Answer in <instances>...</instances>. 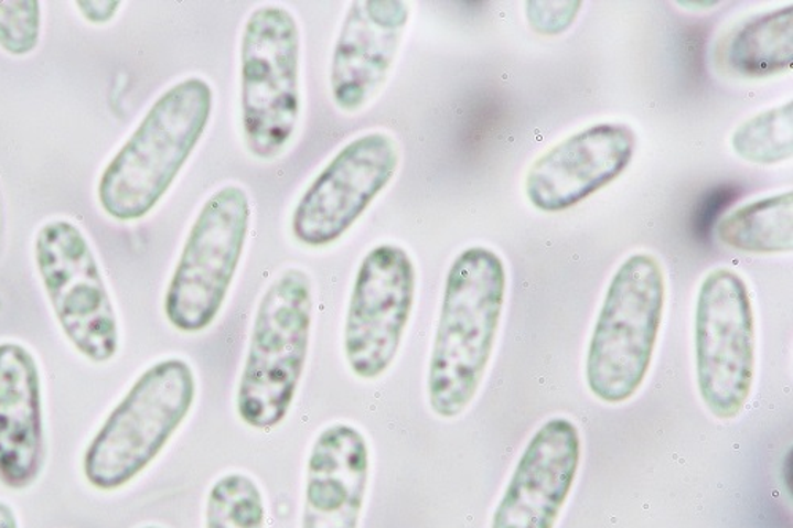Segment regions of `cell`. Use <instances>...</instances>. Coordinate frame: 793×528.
<instances>
[{
	"mask_svg": "<svg viewBox=\"0 0 793 528\" xmlns=\"http://www.w3.org/2000/svg\"><path fill=\"white\" fill-rule=\"evenodd\" d=\"M0 528H20L12 506L6 502H0Z\"/></svg>",
	"mask_w": 793,
	"mask_h": 528,
	"instance_id": "24",
	"label": "cell"
},
{
	"mask_svg": "<svg viewBox=\"0 0 793 528\" xmlns=\"http://www.w3.org/2000/svg\"><path fill=\"white\" fill-rule=\"evenodd\" d=\"M249 223L244 187L229 184L206 198L165 292V317L176 331L199 334L215 323L244 258Z\"/></svg>",
	"mask_w": 793,
	"mask_h": 528,
	"instance_id": "7",
	"label": "cell"
},
{
	"mask_svg": "<svg viewBox=\"0 0 793 528\" xmlns=\"http://www.w3.org/2000/svg\"><path fill=\"white\" fill-rule=\"evenodd\" d=\"M635 147V133L624 125L602 122L574 133L539 155L528 170V201L548 213L578 205L629 168Z\"/></svg>",
	"mask_w": 793,
	"mask_h": 528,
	"instance_id": "13",
	"label": "cell"
},
{
	"mask_svg": "<svg viewBox=\"0 0 793 528\" xmlns=\"http://www.w3.org/2000/svg\"><path fill=\"white\" fill-rule=\"evenodd\" d=\"M205 528H267V508L255 477L240 472L219 476L205 503Z\"/></svg>",
	"mask_w": 793,
	"mask_h": 528,
	"instance_id": "19",
	"label": "cell"
},
{
	"mask_svg": "<svg viewBox=\"0 0 793 528\" xmlns=\"http://www.w3.org/2000/svg\"><path fill=\"white\" fill-rule=\"evenodd\" d=\"M506 294V270L484 246L463 249L449 267L427 370V399L438 418L472 403L494 353Z\"/></svg>",
	"mask_w": 793,
	"mask_h": 528,
	"instance_id": "1",
	"label": "cell"
},
{
	"mask_svg": "<svg viewBox=\"0 0 793 528\" xmlns=\"http://www.w3.org/2000/svg\"><path fill=\"white\" fill-rule=\"evenodd\" d=\"M581 462V439L574 422H545L514 468L491 528H554L570 497Z\"/></svg>",
	"mask_w": 793,
	"mask_h": 528,
	"instance_id": "14",
	"label": "cell"
},
{
	"mask_svg": "<svg viewBox=\"0 0 793 528\" xmlns=\"http://www.w3.org/2000/svg\"><path fill=\"white\" fill-rule=\"evenodd\" d=\"M313 283L306 270L286 269L260 297L235 408L245 425L271 430L294 403L310 349Z\"/></svg>",
	"mask_w": 793,
	"mask_h": 528,
	"instance_id": "3",
	"label": "cell"
},
{
	"mask_svg": "<svg viewBox=\"0 0 793 528\" xmlns=\"http://www.w3.org/2000/svg\"><path fill=\"white\" fill-rule=\"evenodd\" d=\"M79 13L94 24H105L115 17L119 9L116 0H78Z\"/></svg>",
	"mask_w": 793,
	"mask_h": 528,
	"instance_id": "23",
	"label": "cell"
},
{
	"mask_svg": "<svg viewBox=\"0 0 793 528\" xmlns=\"http://www.w3.org/2000/svg\"><path fill=\"white\" fill-rule=\"evenodd\" d=\"M3 230H6V218H3L2 195H0V255H2Z\"/></svg>",
	"mask_w": 793,
	"mask_h": 528,
	"instance_id": "25",
	"label": "cell"
},
{
	"mask_svg": "<svg viewBox=\"0 0 793 528\" xmlns=\"http://www.w3.org/2000/svg\"><path fill=\"white\" fill-rule=\"evenodd\" d=\"M141 528H162V527H158V526H147V527H141Z\"/></svg>",
	"mask_w": 793,
	"mask_h": 528,
	"instance_id": "26",
	"label": "cell"
},
{
	"mask_svg": "<svg viewBox=\"0 0 793 528\" xmlns=\"http://www.w3.org/2000/svg\"><path fill=\"white\" fill-rule=\"evenodd\" d=\"M581 2H527V20L542 35H557L574 24Z\"/></svg>",
	"mask_w": 793,
	"mask_h": 528,
	"instance_id": "22",
	"label": "cell"
},
{
	"mask_svg": "<svg viewBox=\"0 0 793 528\" xmlns=\"http://www.w3.org/2000/svg\"><path fill=\"white\" fill-rule=\"evenodd\" d=\"M212 86L191 77L165 90L105 168L100 206L122 223L153 212L190 161L212 118Z\"/></svg>",
	"mask_w": 793,
	"mask_h": 528,
	"instance_id": "2",
	"label": "cell"
},
{
	"mask_svg": "<svg viewBox=\"0 0 793 528\" xmlns=\"http://www.w3.org/2000/svg\"><path fill=\"white\" fill-rule=\"evenodd\" d=\"M197 396L194 370L180 357L159 360L137 378L90 440L83 473L94 489L128 486L186 421Z\"/></svg>",
	"mask_w": 793,
	"mask_h": 528,
	"instance_id": "4",
	"label": "cell"
},
{
	"mask_svg": "<svg viewBox=\"0 0 793 528\" xmlns=\"http://www.w3.org/2000/svg\"><path fill=\"white\" fill-rule=\"evenodd\" d=\"M371 484V446L357 427L321 430L308 455L300 528H358Z\"/></svg>",
	"mask_w": 793,
	"mask_h": 528,
	"instance_id": "15",
	"label": "cell"
},
{
	"mask_svg": "<svg viewBox=\"0 0 793 528\" xmlns=\"http://www.w3.org/2000/svg\"><path fill=\"white\" fill-rule=\"evenodd\" d=\"M398 161L397 142L389 133H364L343 147L296 205V240L310 248L340 240L393 181Z\"/></svg>",
	"mask_w": 793,
	"mask_h": 528,
	"instance_id": "11",
	"label": "cell"
},
{
	"mask_svg": "<svg viewBox=\"0 0 793 528\" xmlns=\"http://www.w3.org/2000/svg\"><path fill=\"white\" fill-rule=\"evenodd\" d=\"M240 82L246 147L260 161H274L300 118V31L285 7H259L246 20Z\"/></svg>",
	"mask_w": 793,
	"mask_h": 528,
	"instance_id": "6",
	"label": "cell"
},
{
	"mask_svg": "<svg viewBox=\"0 0 793 528\" xmlns=\"http://www.w3.org/2000/svg\"><path fill=\"white\" fill-rule=\"evenodd\" d=\"M793 104L770 108L742 122L731 137L735 153L752 164H780L793 151Z\"/></svg>",
	"mask_w": 793,
	"mask_h": 528,
	"instance_id": "20",
	"label": "cell"
},
{
	"mask_svg": "<svg viewBox=\"0 0 793 528\" xmlns=\"http://www.w3.org/2000/svg\"><path fill=\"white\" fill-rule=\"evenodd\" d=\"M665 306V277L653 255L630 256L608 285L590 336L586 381L610 405L639 392L650 371Z\"/></svg>",
	"mask_w": 793,
	"mask_h": 528,
	"instance_id": "5",
	"label": "cell"
},
{
	"mask_svg": "<svg viewBox=\"0 0 793 528\" xmlns=\"http://www.w3.org/2000/svg\"><path fill=\"white\" fill-rule=\"evenodd\" d=\"M695 368L706 408L719 419H735L754 381L756 331L751 295L731 269L706 274L695 309Z\"/></svg>",
	"mask_w": 793,
	"mask_h": 528,
	"instance_id": "8",
	"label": "cell"
},
{
	"mask_svg": "<svg viewBox=\"0 0 793 528\" xmlns=\"http://www.w3.org/2000/svg\"><path fill=\"white\" fill-rule=\"evenodd\" d=\"M37 0H0V46L13 56H24L37 46Z\"/></svg>",
	"mask_w": 793,
	"mask_h": 528,
	"instance_id": "21",
	"label": "cell"
},
{
	"mask_svg": "<svg viewBox=\"0 0 793 528\" xmlns=\"http://www.w3.org/2000/svg\"><path fill=\"white\" fill-rule=\"evenodd\" d=\"M720 244L752 255L791 252L793 248V194L759 198L724 216L717 223Z\"/></svg>",
	"mask_w": 793,
	"mask_h": 528,
	"instance_id": "18",
	"label": "cell"
},
{
	"mask_svg": "<svg viewBox=\"0 0 793 528\" xmlns=\"http://www.w3.org/2000/svg\"><path fill=\"white\" fill-rule=\"evenodd\" d=\"M35 266L54 316L82 356L105 364L119 348L118 320L93 248L71 220H52L35 238Z\"/></svg>",
	"mask_w": 793,
	"mask_h": 528,
	"instance_id": "9",
	"label": "cell"
},
{
	"mask_svg": "<svg viewBox=\"0 0 793 528\" xmlns=\"http://www.w3.org/2000/svg\"><path fill=\"white\" fill-rule=\"evenodd\" d=\"M416 267L401 246H373L354 278L343 349L361 379L382 378L396 360L415 306Z\"/></svg>",
	"mask_w": 793,
	"mask_h": 528,
	"instance_id": "10",
	"label": "cell"
},
{
	"mask_svg": "<svg viewBox=\"0 0 793 528\" xmlns=\"http://www.w3.org/2000/svg\"><path fill=\"white\" fill-rule=\"evenodd\" d=\"M717 61L735 77L760 79L791 71L792 6L742 21L717 49Z\"/></svg>",
	"mask_w": 793,
	"mask_h": 528,
	"instance_id": "17",
	"label": "cell"
},
{
	"mask_svg": "<svg viewBox=\"0 0 793 528\" xmlns=\"http://www.w3.org/2000/svg\"><path fill=\"white\" fill-rule=\"evenodd\" d=\"M45 462L42 382L34 356L18 343H0V483L26 491Z\"/></svg>",
	"mask_w": 793,
	"mask_h": 528,
	"instance_id": "16",
	"label": "cell"
},
{
	"mask_svg": "<svg viewBox=\"0 0 793 528\" xmlns=\"http://www.w3.org/2000/svg\"><path fill=\"white\" fill-rule=\"evenodd\" d=\"M410 21L404 0H354L333 46L331 93L346 114H356L386 85Z\"/></svg>",
	"mask_w": 793,
	"mask_h": 528,
	"instance_id": "12",
	"label": "cell"
}]
</instances>
